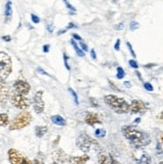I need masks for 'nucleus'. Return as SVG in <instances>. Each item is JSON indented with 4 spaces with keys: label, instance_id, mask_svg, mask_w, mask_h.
Wrapping results in <instances>:
<instances>
[{
    "label": "nucleus",
    "instance_id": "obj_1",
    "mask_svg": "<svg viewBox=\"0 0 163 164\" xmlns=\"http://www.w3.org/2000/svg\"><path fill=\"white\" fill-rule=\"evenodd\" d=\"M123 135L130 141L132 145L136 148H141L151 142L150 136L146 132H143L140 129L136 128L135 126L126 125L122 127Z\"/></svg>",
    "mask_w": 163,
    "mask_h": 164
},
{
    "label": "nucleus",
    "instance_id": "obj_2",
    "mask_svg": "<svg viewBox=\"0 0 163 164\" xmlns=\"http://www.w3.org/2000/svg\"><path fill=\"white\" fill-rule=\"evenodd\" d=\"M104 101L112 110L118 114H124L130 111V105L125 99L121 97H117L115 95H106L104 97Z\"/></svg>",
    "mask_w": 163,
    "mask_h": 164
},
{
    "label": "nucleus",
    "instance_id": "obj_3",
    "mask_svg": "<svg viewBox=\"0 0 163 164\" xmlns=\"http://www.w3.org/2000/svg\"><path fill=\"white\" fill-rule=\"evenodd\" d=\"M31 114L27 111H23L20 114H18L15 118L13 119L9 125V130H19L24 127L28 126L31 122Z\"/></svg>",
    "mask_w": 163,
    "mask_h": 164
},
{
    "label": "nucleus",
    "instance_id": "obj_4",
    "mask_svg": "<svg viewBox=\"0 0 163 164\" xmlns=\"http://www.w3.org/2000/svg\"><path fill=\"white\" fill-rule=\"evenodd\" d=\"M12 70V62L9 55L0 52V79L5 80Z\"/></svg>",
    "mask_w": 163,
    "mask_h": 164
},
{
    "label": "nucleus",
    "instance_id": "obj_5",
    "mask_svg": "<svg viewBox=\"0 0 163 164\" xmlns=\"http://www.w3.org/2000/svg\"><path fill=\"white\" fill-rule=\"evenodd\" d=\"M76 145L82 152L88 153L92 145H98L94 139L91 138L86 133H81L76 140Z\"/></svg>",
    "mask_w": 163,
    "mask_h": 164
},
{
    "label": "nucleus",
    "instance_id": "obj_6",
    "mask_svg": "<svg viewBox=\"0 0 163 164\" xmlns=\"http://www.w3.org/2000/svg\"><path fill=\"white\" fill-rule=\"evenodd\" d=\"M11 103L13 106H15L16 108L19 109H26L27 107H29L30 105V100L28 98H26L24 95L18 94V93H14L11 96Z\"/></svg>",
    "mask_w": 163,
    "mask_h": 164
},
{
    "label": "nucleus",
    "instance_id": "obj_7",
    "mask_svg": "<svg viewBox=\"0 0 163 164\" xmlns=\"http://www.w3.org/2000/svg\"><path fill=\"white\" fill-rule=\"evenodd\" d=\"M42 95H43V91H38L33 97V108L37 114L43 112L44 110V102L42 99Z\"/></svg>",
    "mask_w": 163,
    "mask_h": 164
},
{
    "label": "nucleus",
    "instance_id": "obj_8",
    "mask_svg": "<svg viewBox=\"0 0 163 164\" xmlns=\"http://www.w3.org/2000/svg\"><path fill=\"white\" fill-rule=\"evenodd\" d=\"M13 87L15 89V92L21 95L28 94L30 91V88H31L30 85L26 81H24V80H17V81H15V83L13 84Z\"/></svg>",
    "mask_w": 163,
    "mask_h": 164
},
{
    "label": "nucleus",
    "instance_id": "obj_9",
    "mask_svg": "<svg viewBox=\"0 0 163 164\" xmlns=\"http://www.w3.org/2000/svg\"><path fill=\"white\" fill-rule=\"evenodd\" d=\"M147 110L146 104L141 100H133L130 105V111L134 114L136 113H144Z\"/></svg>",
    "mask_w": 163,
    "mask_h": 164
},
{
    "label": "nucleus",
    "instance_id": "obj_10",
    "mask_svg": "<svg viewBox=\"0 0 163 164\" xmlns=\"http://www.w3.org/2000/svg\"><path fill=\"white\" fill-rule=\"evenodd\" d=\"M52 157H53L55 162L58 163V164L67 163V162L70 161V156H68V155H67L62 149H57V150L53 153Z\"/></svg>",
    "mask_w": 163,
    "mask_h": 164
},
{
    "label": "nucleus",
    "instance_id": "obj_11",
    "mask_svg": "<svg viewBox=\"0 0 163 164\" xmlns=\"http://www.w3.org/2000/svg\"><path fill=\"white\" fill-rule=\"evenodd\" d=\"M8 157H9V161L11 164H18L22 160V158H23L24 156L19 151L16 150V149L11 148L8 151Z\"/></svg>",
    "mask_w": 163,
    "mask_h": 164
},
{
    "label": "nucleus",
    "instance_id": "obj_12",
    "mask_svg": "<svg viewBox=\"0 0 163 164\" xmlns=\"http://www.w3.org/2000/svg\"><path fill=\"white\" fill-rule=\"evenodd\" d=\"M9 94H10V89L9 86L4 83L0 84V103L4 104L6 103L7 99L9 98Z\"/></svg>",
    "mask_w": 163,
    "mask_h": 164
},
{
    "label": "nucleus",
    "instance_id": "obj_13",
    "mask_svg": "<svg viewBox=\"0 0 163 164\" xmlns=\"http://www.w3.org/2000/svg\"><path fill=\"white\" fill-rule=\"evenodd\" d=\"M85 122H86L87 124L93 126V125H95L96 123H101V121L96 113H88V114L86 115V117H85Z\"/></svg>",
    "mask_w": 163,
    "mask_h": 164
},
{
    "label": "nucleus",
    "instance_id": "obj_14",
    "mask_svg": "<svg viewBox=\"0 0 163 164\" xmlns=\"http://www.w3.org/2000/svg\"><path fill=\"white\" fill-rule=\"evenodd\" d=\"M98 163L99 164H112V156L108 153L100 152L98 154Z\"/></svg>",
    "mask_w": 163,
    "mask_h": 164
},
{
    "label": "nucleus",
    "instance_id": "obj_15",
    "mask_svg": "<svg viewBox=\"0 0 163 164\" xmlns=\"http://www.w3.org/2000/svg\"><path fill=\"white\" fill-rule=\"evenodd\" d=\"M89 160V156L86 154L82 156H76V157H70V164H85Z\"/></svg>",
    "mask_w": 163,
    "mask_h": 164
},
{
    "label": "nucleus",
    "instance_id": "obj_16",
    "mask_svg": "<svg viewBox=\"0 0 163 164\" xmlns=\"http://www.w3.org/2000/svg\"><path fill=\"white\" fill-rule=\"evenodd\" d=\"M51 121L55 125H58V126H64V125H66V120L63 117H61L60 115H53V116H51Z\"/></svg>",
    "mask_w": 163,
    "mask_h": 164
},
{
    "label": "nucleus",
    "instance_id": "obj_17",
    "mask_svg": "<svg viewBox=\"0 0 163 164\" xmlns=\"http://www.w3.org/2000/svg\"><path fill=\"white\" fill-rule=\"evenodd\" d=\"M47 131H48L47 126H36L35 127V134L38 138H42V137L47 133Z\"/></svg>",
    "mask_w": 163,
    "mask_h": 164
},
{
    "label": "nucleus",
    "instance_id": "obj_18",
    "mask_svg": "<svg viewBox=\"0 0 163 164\" xmlns=\"http://www.w3.org/2000/svg\"><path fill=\"white\" fill-rule=\"evenodd\" d=\"M12 15V2L11 1H7L5 5V16L7 19H9Z\"/></svg>",
    "mask_w": 163,
    "mask_h": 164
},
{
    "label": "nucleus",
    "instance_id": "obj_19",
    "mask_svg": "<svg viewBox=\"0 0 163 164\" xmlns=\"http://www.w3.org/2000/svg\"><path fill=\"white\" fill-rule=\"evenodd\" d=\"M9 123V117L6 113H0V126H6Z\"/></svg>",
    "mask_w": 163,
    "mask_h": 164
},
{
    "label": "nucleus",
    "instance_id": "obj_20",
    "mask_svg": "<svg viewBox=\"0 0 163 164\" xmlns=\"http://www.w3.org/2000/svg\"><path fill=\"white\" fill-rule=\"evenodd\" d=\"M70 42H71V44H72L73 47H74L75 52L77 53V55L80 56V57H83V56H84V51H82V49H80V48H79V46L77 45V43L75 42V40L72 39Z\"/></svg>",
    "mask_w": 163,
    "mask_h": 164
},
{
    "label": "nucleus",
    "instance_id": "obj_21",
    "mask_svg": "<svg viewBox=\"0 0 163 164\" xmlns=\"http://www.w3.org/2000/svg\"><path fill=\"white\" fill-rule=\"evenodd\" d=\"M44 159H45V156H44L43 153L39 152L36 156V158L34 159L33 164H44Z\"/></svg>",
    "mask_w": 163,
    "mask_h": 164
},
{
    "label": "nucleus",
    "instance_id": "obj_22",
    "mask_svg": "<svg viewBox=\"0 0 163 164\" xmlns=\"http://www.w3.org/2000/svg\"><path fill=\"white\" fill-rule=\"evenodd\" d=\"M150 161H151V158L147 154L144 153L141 156V158L139 159V161H138V164H150Z\"/></svg>",
    "mask_w": 163,
    "mask_h": 164
},
{
    "label": "nucleus",
    "instance_id": "obj_23",
    "mask_svg": "<svg viewBox=\"0 0 163 164\" xmlns=\"http://www.w3.org/2000/svg\"><path fill=\"white\" fill-rule=\"evenodd\" d=\"M106 135V131L104 129H96L95 130V136L97 138H103Z\"/></svg>",
    "mask_w": 163,
    "mask_h": 164
},
{
    "label": "nucleus",
    "instance_id": "obj_24",
    "mask_svg": "<svg viewBox=\"0 0 163 164\" xmlns=\"http://www.w3.org/2000/svg\"><path fill=\"white\" fill-rule=\"evenodd\" d=\"M68 91H69V93H70V94L72 95L73 99H74L75 104H76V105H78V104H79V101H78V96H77L76 92H75V91L73 90L72 88H68Z\"/></svg>",
    "mask_w": 163,
    "mask_h": 164
},
{
    "label": "nucleus",
    "instance_id": "obj_25",
    "mask_svg": "<svg viewBox=\"0 0 163 164\" xmlns=\"http://www.w3.org/2000/svg\"><path fill=\"white\" fill-rule=\"evenodd\" d=\"M124 76H125V72H124L123 68L117 67V75H116V77H117L118 79H122Z\"/></svg>",
    "mask_w": 163,
    "mask_h": 164
},
{
    "label": "nucleus",
    "instance_id": "obj_26",
    "mask_svg": "<svg viewBox=\"0 0 163 164\" xmlns=\"http://www.w3.org/2000/svg\"><path fill=\"white\" fill-rule=\"evenodd\" d=\"M139 28V24L137 23L136 21H132L131 23H130V30H136V29H138Z\"/></svg>",
    "mask_w": 163,
    "mask_h": 164
},
{
    "label": "nucleus",
    "instance_id": "obj_27",
    "mask_svg": "<svg viewBox=\"0 0 163 164\" xmlns=\"http://www.w3.org/2000/svg\"><path fill=\"white\" fill-rule=\"evenodd\" d=\"M144 88L146 89L147 91H153V86L150 84L149 82H145L144 83Z\"/></svg>",
    "mask_w": 163,
    "mask_h": 164
},
{
    "label": "nucleus",
    "instance_id": "obj_28",
    "mask_svg": "<svg viewBox=\"0 0 163 164\" xmlns=\"http://www.w3.org/2000/svg\"><path fill=\"white\" fill-rule=\"evenodd\" d=\"M18 164H32V162L29 160V159L27 158V157H25V156H24L23 158H22V160L20 161V162L18 163Z\"/></svg>",
    "mask_w": 163,
    "mask_h": 164
},
{
    "label": "nucleus",
    "instance_id": "obj_29",
    "mask_svg": "<svg viewBox=\"0 0 163 164\" xmlns=\"http://www.w3.org/2000/svg\"><path fill=\"white\" fill-rule=\"evenodd\" d=\"M129 65L131 66L132 68H135V69H137L139 66H138V63L135 61V60H130L129 61Z\"/></svg>",
    "mask_w": 163,
    "mask_h": 164
},
{
    "label": "nucleus",
    "instance_id": "obj_30",
    "mask_svg": "<svg viewBox=\"0 0 163 164\" xmlns=\"http://www.w3.org/2000/svg\"><path fill=\"white\" fill-rule=\"evenodd\" d=\"M126 45H127V46H128V48H129V50H130V53H131V55L133 56L134 58H135V57H136V54H135V52H134L133 48H132L131 44H130L129 42H127V43H126Z\"/></svg>",
    "mask_w": 163,
    "mask_h": 164
},
{
    "label": "nucleus",
    "instance_id": "obj_31",
    "mask_svg": "<svg viewBox=\"0 0 163 164\" xmlns=\"http://www.w3.org/2000/svg\"><path fill=\"white\" fill-rule=\"evenodd\" d=\"M31 19H32V21H33L34 23H36V24L40 22L39 17H38V16H36V15H34V14H31Z\"/></svg>",
    "mask_w": 163,
    "mask_h": 164
},
{
    "label": "nucleus",
    "instance_id": "obj_32",
    "mask_svg": "<svg viewBox=\"0 0 163 164\" xmlns=\"http://www.w3.org/2000/svg\"><path fill=\"white\" fill-rule=\"evenodd\" d=\"M63 2H64V3H65V5H66V7L68 8V9H70L71 11H75V10H76V9H75V7H73V6L71 5V4L69 3V2H67L66 0H64V1H63Z\"/></svg>",
    "mask_w": 163,
    "mask_h": 164
},
{
    "label": "nucleus",
    "instance_id": "obj_33",
    "mask_svg": "<svg viewBox=\"0 0 163 164\" xmlns=\"http://www.w3.org/2000/svg\"><path fill=\"white\" fill-rule=\"evenodd\" d=\"M63 58H64V65H65V67H66V69H67V70H70V67H69L68 63H67V60H68V57H67L66 54H63Z\"/></svg>",
    "mask_w": 163,
    "mask_h": 164
},
{
    "label": "nucleus",
    "instance_id": "obj_34",
    "mask_svg": "<svg viewBox=\"0 0 163 164\" xmlns=\"http://www.w3.org/2000/svg\"><path fill=\"white\" fill-rule=\"evenodd\" d=\"M80 46L81 48H82V51H88V47H87V45L85 43H83V42H80Z\"/></svg>",
    "mask_w": 163,
    "mask_h": 164
},
{
    "label": "nucleus",
    "instance_id": "obj_35",
    "mask_svg": "<svg viewBox=\"0 0 163 164\" xmlns=\"http://www.w3.org/2000/svg\"><path fill=\"white\" fill-rule=\"evenodd\" d=\"M37 71L39 72V73L43 74V75H47V76H50V74H48L46 71H44L43 69H41V68H37Z\"/></svg>",
    "mask_w": 163,
    "mask_h": 164
},
{
    "label": "nucleus",
    "instance_id": "obj_36",
    "mask_svg": "<svg viewBox=\"0 0 163 164\" xmlns=\"http://www.w3.org/2000/svg\"><path fill=\"white\" fill-rule=\"evenodd\" d=\"M114 48H115V50H119V48H120V39H117L115 45H114Z\"/></svg>",
    "mask_w": 163,
    "mask_h": 164
},
{
    "label": "nucleus",
    "instance_id": "obj_37",
    "mask_svg": "<svg viewBox=\"0 0 163 164\" xmlns=\"http://www.w3.org/2000/svg\"><path fill=\"white\" fill-rule=\"evenodd\" d=\"M90 102L92 105H94V107H98V104H97L96 100H95L94 98H90Z\"/></svg>",
    "mask_w": 163,
    "mask_h": 164
},
{
    "label": "nucleus",
    "instance_id": "obj_38",
    "mask_svg": "<svg viewBox=\"0 0 163 164\" xmlns=\"http://www.w3.org/2000/svg\"><path fill=\"white\" fill-rule=\"evenodd\" d=\"M73 38H74V39H76V40H79V41H82V38H81L78 34H75V33L73 34Z\"/></svg>",
    "mask_w": 163,
    "mask_h": 164
},
{
    "label": "nucleus",
    "instance_id": "obj_39",
    "mask_svg": "<svg viewBox=\"0 0 163 164\" xmlns=\"http://www.w3.org/2000/svg\"><path fill=\"white\" fill-rule=\"evenodd\" d=\"M77 26H75L74 23H69L68 26H67V29H71V28H76Z\"/></svg>",
    "mask_w": 163,
    "mask_h": 164
},
{
    "label": "nucleus",
    "instance_id": "obj_40",
    "mask_svg": "<svg viewBox=\"0 0 163 164\" xmlns=\"http://www.w3.org/2000/svg\"><path fill=\"white\" fill-rule=\"evenodd\" d=\"M2 39L3 40H5L6 42H9L10 40H11V37H10V36H3V37H2Z\"/></svg>",
    "mask_w": 163,
    "mask_h": 164
},
{
    "label": "nucleus",
    "instance_id": "obj_41",
    "mask_svg": "<svg viewBox=\"0 0 163 164\" xmlns=\"http://www.w3.org/2000/svg\"><path fill=\"white\" fill-rule=\"evenodd\" d=\"M90 53H91V57H92L93 58V59H96V53H95V51H94V50H91V52H90Z\"/></svg>",
    "mask_w": 163,
    "mask_h": 164
},
{
    "label": "nucleus",
    "instance_id": "obj_42",
    "mask_svg": "<svg viewBox=\"0 0 163 164\" xmlns=\"http://www.w3.org/2000/svg\"><path fill=\"white\" fill-rule=\"evenodd\" d=\"M49 48H50L49 45H44L43 46V51L44 52H48V51H49Z\"/></svg>",
    "mask_w": 163,
    "mask_h": 164
},
{
    "label": "nucleus",
    "instance_id": "obj_43",
    "mask_svg": "<svg viewBox=\"0 0 163 164\" xmlns=\"http://www.w3.org/2000/svg\"><path fill=\"white\" fill-rule=\"evenodd\" d=\"M116 29H117V30H122V29H123V23L118 24V25L116 26Z\"/></svg>",
    "mask_w": 163,
    "mask_h": 164
},
{
    "label": "nucleus",
    "instance_id": "obj_44",
    "mask_svg": "<svg viewBox=\"0 0 163 164\" xmlns=\"http://www.w3.org/2000/svg\"><path fill=\"white\" fill-rule=\"evenodd\" d=\"M124 86L127 87V88H130V87H131V83H130L129 81H125L124 82Z\"/></svg>",
    "mask_w": 163,
    "mask_h": 164
},
{
    "label": "nucleus",
    "instance_id": "obj_45",
    "mask_svg": "<svg viewBox=\"0 0 163 164\" xmlns=\"http://www.w3.org/2000/svg\"><path fill=\"white\" fill-rule=\"evenodd\" d=\"M158 119H159V120L161 121V122L163 123V111H162L161 113H160V115H159V116H158Z\"/></svg>",
    "mask_w": 163,
    "mask_h": 164
},
{
    "label": "nucleus",
    "instance_id": "obj_46",
    "mask_svg": "<svg viewBox=\"0 0 163 164\" xmlns=\"http://www.w3.org/2000/svg\"><path fill=\"white\" fill-rule=\"evenodd\" d=\"M156 149H157V150H158V152H159V153H161V152H162V149H161V147H160V145H159V144L157 145V147H156Z\"/></svg>",
    "mask_w": 163,
    "mask_h": 164
},
{
    "label": "nucleus",
    "instance_id": "obj_47",
    "mask_svg": "<svg viewBox=\"0 0 163 164\" xmlns=\"http://www.w3.org/2000/svg\"><path fill=\"white\" fill-rule=\"evenodd\" d=\"M112 164H120V163L118 162L117 160H115V159H114L113 157H112Z\"/></svg>",
    "mask_w": 163,
    "mask_h": 164
},
{
    "label": "nucleus",
    "instance_id": "obj_48",
    "mask_svg": "<svg viewBox=\"0 0 163 164\" xmlns=\"http://www.w3.org/2000/svg\"><path fill=\"white\" fill-rule=\"evenodd\" d=\"M159 138H160V141H161V142L163 143V132H161L159 134Z\"/></svg>",
    "mask_w": 163,
    "mask_h": 164
},
{
    "label": "nucleus",
    "instance_id": "obj_49",
    "mask_svg": "<svg viewBox=\"0 0 163 164\" xmlns=\"http://www.w3.org/2000/svg\"><path fill=\"white\" fill-rule=\"evenodd\" d=\"M48 30H49L50 32L53 31V29H52V25H48Z\"/></svg>",
    "mask_w": 163,
    "mask_h": 164
},
{
    "label": "nucleus",
    "instance_id": "obj_50",
    "mask_svg": "<svg viewBox=\"0 0 163 164\" xmlns=\"http://www.w3.org/2000/svg\"><path fill=\"white\" fill-rule=\"evenodd\" d=\"M65 31H66V30H61V31H58V35H61V34L64 33Z\"/></svg>",
    "mask_w": 163,
    "mask_h": 164
},
{
    "label": "nucleus",
    "instance_id": "obj_51",
    "mask_svg": "<svg viewBox=\"0 0 163 164\" xmlns=\"http://www.w3.org/2000/svg\"><path fill=\"white\" fill-rule=\"evenodd\" d=\"M140 120H141L140 118H137V119H135V121H134V122H135V123H139Z\"/></svg>",
    "mask_w": 163,
    "mask_h": 164
},
{
    "label": "nucleus",
    "instance_id": "obj_52",
    "mask_svg": "<svg viewBox=\"0 0 163 164\" xmlns=\"http://www.w3.org/2000/svg\"><path fill=\"white\" fill-rule=\"evenodd\" d=\"M136 74L138 75V77H139V79H141V76H140V73L139 72H136Z\"/></svg>",
    "mask_w": 163,
    "mask_h": 164
},
{
    "label": "nucleus",
    "instance_id": "obj_53",
    "mask_svg": "<svg viewBox=\"0 0 163 164\" xmlns=\"http://www.w3.org/2000/svg\"><path fill=\"white\" fill-rule=\"evenodd\" d=\"M51 164H58V163H56V162H53V163H51Z\"/></svg>",
    "mask_w": 163,
    "mask_h": 164
},
{
    "label": "nucleus",
    "instance_id": "obj_54",
    "mask_svg": "<svg viewBox=\"0 0 163 164\" xmlns=\"http://www.w3.org/2000/svg\"><path fill=\"white\" fill-rule=\"evenodd\" d=\"M160 164H163V161H162V162H160Z\"/></svg>",
    "mask_w": 163,
    "mask_h": 164
}]
</instances>
